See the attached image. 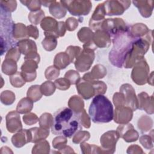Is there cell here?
<instances>
[{"label": "cell", "mask_w": 154, "mask_h": 154, "mask_svg": "<svg viewBox=\"0 0 154 154\" xmlns=\"http://www.w3.org/2000/svg\"><path fill=\"white\" fill-rule=\"evenodd\" d=\"M81 114L71 108L63 107L53 116L51 132L54 135L72 138L82 129Z\"/></svg>", "instance_id": "1"}, {"label": "cell", "mask_w": 154, "mask_h": 154, "mask_svg": "<svg viewBox=\"0 0 154 154\" xmlns=\"http://www.w3.org/2000/svg\"><path fill=\"white\" fill-rule=\"evenodd\" d=\"M88 114L94 123H108L114 118L113 106L106 97L102 94H97L90 105Z\"/></svg>", "instance_id": "2"}, {"label": "cell", "mask_w": 154, "mask_h": 154, "mask_svg": "<svg viewBox=\"0 0 154 154\" xmlns=\"http://www.w3.org/2000/svg\"><path fill=\"white\" fill-rule=\"evenodd\" d=\"M14 23L11 17V13L1 8V54L9 49L16 47L17 43L13 39Z\"/></svg>", "instance_id": "3"}, {"label": "cell", "mask_w": 154, "mask_h": 154, "mask_svg": "<svg viewBox=\"0 0 154 154\" xmlns=\"http://www.w3.org/2000/svg\"><path fill=\"white\" fill-rule=\"evenodd\" d=\"M70 14L75 16L87 15L92 7L90 1H60Z\"/></svg>", "instance_id": "4"}, {"label": "cell", "mask_w": 154, "mask_h": 154, "mask_svg": "<svg viewBox=\"0 0 154 154\" xmlns=\"http://www.w3.org/2000/svg\"><path fill=\"white\" fill-rule=\"evenodd\" d=\"M106 14L121 15L131 4L130 1H106L103 2Z\"/></svg>", "instance_id": "5"}, {"label": "cell", "mask_w": 154, "mask_h": 154, "mask_svg": "<svg viewBox=\"0 0 154 154\" xmlns=\"http://www.w3.org/2000/svg\"><path fill=\"white\" fill-rule=\"evenodd\" d=\"M149 72V66L146 61L143 58L142 61L137 62L132 72V78L137 84H138L139 78H140V85L146 83V79Z\"/></svg>", "instance_id": "6"}, {"label": "cell", "mask_w": 154, "mask_h": 154, "mask_svg": "<svg viewBox=\"0 0 154 154\" xmlns=\"http://www.w3.org/2000/svg\"><path fill=\"white\" fill-rule=\"evenodd\" d=\"M88 49H86L84 48L81 54L79 57H76V60L75 63L76 69L81 72H84L90 69V66L93 63L94 60V55L93 52H91L86 58V56L88 53Z\"/></svg>", "instance_id": "7"}, {"label": "cell", "mask_w": 154, "mask_h": 154, "mask_svg": "<svg viewBox=\"0 0 154 154\" xmlns=\"http://www.w3.org/2000/svg\"><path fill=\"white\" fill-rule=\"evenodd\" d=\"M76 85V88L78 90L79 94H80L85 99H89L94 94H95V90L94 88L93 84H90L88 81L81 79Z\"/></svg>", "instance_id": "8"}, {"label": "cell", "mask_w": 154, "mask_h": 154, "mask_svg": "<svg viewBox=\"0 0 154 154\" xmlns=\"http://www.w3.org/2000/svg\"><path fill=\"white\" fill-rule=\"evenodd\" d=\"M7 128L10 132H15L20 131L22 126L20 120V116L14 111L9 112L7 117Z\"/></svg>", "instance_id": "9"}, {"label": "cell", "mask_w": 154, "mask_h": 154, "mask_svg": "<svg viewBox=\"0 0 154 154\" xmlns=\"http://www.w3.org/2000/svg\"><path fill=\"white\" fill-rule=\"evenodd\" d=\"M133 4L136 6L141 14L144 17L151 16L153 8V1H134Z\"/></svg>", "instance_id": "10"}, {"label": "cell", "mask_w": 154, "mask_h": 154, "mask_svg": "<svg viewBox=\"0 0 154 154\" xmlns=\"http://www.w3.org/2000/svg\"><path fill=\"white\" fill-rule=\"evenodd\" d=\"M50 13L54 17L60 19L65 16L66 14V8L61 2V1H53L49 7Z\"/></svg>", "instance_id": "11"}, {"label": "cell", "mask_w": 154, "mask_h": 154, "mask_svg": "<svg viewBox=\"0 0 154 154\" xmlns=\"http://www.w3.org/2000/svg\"><path fill=\"white\" fill-rule=\"evenodd\" d=\"M17 46L19 47V49L20 52L26 55L33 52H37L35 43L31 40L25 39L23 40H20L17 43Z\"/></svg>", "instance_id": "12"}, {"label": "cell", "mask_w": 154, "mask_h": 154, "mask_svg": "<svg viewBox=\"0 0 154 154\" xmlns=\"http://www.w3.org/2000/svg\"><path fill=\"white\" fill-rule=\"evenodd\" d=\"M58 22L57 20L51 17H46L43 19L41 22V27L43 29L45 30L46 32H49L54 33L57 37V30L58 28Z\"/></svg>", "instance_id": "13"}, {"label": "cell", "mask_w": 154, "mask_h": 154, "mask_svg": "<svg viewBox=\"0 0 154 154\" xmlns=\"http://www.w3.org/2000/svg\"><path fill=\"white\" fill-rule=\"evenodd\" d=\"M70 63L69 56L66 52H60L57 54L54 59V65L60 69H65Z\"/></svg>", "instance_id": "14"}, {"label": "cell", "mask_w": 154, "mask_h": 154, "mask_svg": "<svg viewBox=\"0 0 154 154\" xmlns=\"http://www.w3.org/2000/svg\"><path fill=\"white\" fill-rule=\"evenodd\" d=\"M32 108V102L30 99L25 97L22 99L18 103L16 111L21 114L29 112Z\"/></svg>", "instance_id": "15"}, {"label": "cell", "mask_w": 154, "mask_h": 154, "mask_svg": "<svg viewBox=\"0 0 154 154\" xmlns=\"http://www.w3.org/2000/svg\"><path fill=\"white\" fill-rule=\"evenodd\" d=\"M2 72L5 73L6 75H11L17 70V65L15 61H13L11 59H8L6 58L5 60H4L2 66Z\"/></svg>", "instance_id": "16"}, {"label": "cell", "mask_w": 154, "mask_h": 154, "mask_svg": "<svg viewBox=\"0 0 154 154\" xmlns=\"http://www.w3.org/2000/svg\"><path fill=\"white\" fill-rule=\"evenodd\" d=\"M46 38L42 41V45L45 49L48 51L54 50L57 46V40L56 37L52 35L46 34Z\"/></svg>", "instance_id": "17"}, {"label": "cell", "mask_w": 154, "mask_h": 154, "mask_svg": "<svg viewBox=\"0 0 154 154\" xmlns=\"http://www.w3.org/2000/svg\"><path fill=\"white\" fill-rule=\"evenodd\" d=\"M42 96V93L40 90V86L35 85H32L28 90L27 96L32 99L33 102H37Z\"/></svg>", "instance_id": "18"}, {"label": "cell", "mask_w": 154, "mask_h": 154, "mask_svg": "<svg viewBox=\"0 0 154 154\" xmlns=\"http://www.w3.org/2000/svg\"><path fill=\"white\" fill-rule=\"evenodd\" d=\"M106 14L104 7V4L101 3L98 4L97 7L96 8L92 17H91V20L92 21H102L104 19V16Z\"/></svg>", "instance_id": "19"}, {"label": "cell", "mask_w": 154, "mask_h": 154, "mask_svg": "<svg viewBox=\"0 0 154 154\" xmlns=\"http://www.w3.org/2000/svg\"><path fill=\"white\" fill-rule=\"evenodd\" d=\"M45 17V13L42 10H39L35 11H31L29 13L28 19L31 23L34 25H37Z\"/></svg>", "instance_id": "20"}, {"label": "cell", "mask_w": 154, "mask_h": 154, "mask_svg": "<svg viewBox=\"0 0 154 154\" xmlns=\"http://www.w3.org/2000/svg\"><path fill=\"white\" fill-rule=\"evenodd\" d=\"M53 117L51 114L45 113L41 116L40 117L39 122L40 127L43 129L49 130V127H51L52 123Z\"/></svg>", "instance_id": "21"}, {"label": "cell", "mask_w": 154, "mask_h": 154, "mask_svg": "<svg viewBox=\"0 0 154 154\" xmlns=\"http://www.w3.org/2000/svg\"><path fill=\"white\" fill-rule=\"evenodd\" d=\"M55 86L54 83L51 81H46L40 86V90L42 94L45 96L51 95L54 93Z\"/></svg>", "instance_id": "22"}, {"label": "cell", "mask_w": 154, "mask_h": 154, "mask_svg": "<svg viewBox=\"0 0 154 154\" xmlns=\"http://www.w3.org/2000/svg\"><path fill=\"white\" fill-rule=\"evenodd\" d=\"M10 81L11 84L15 87H21L25 83V81L22 76L21 73L19 72L10 76Z\"/></svg>", "instance_id": "23"}, {"label": "cell", "mask_w": 154, "mask_h": 154, "mask_svg": "<svg viewBox=\"0 0 154 154\" xmlns=\"http://www.w3.org/2000/svg\"><path fill=\"white\" fill-rule=\"evenodd\" d=\"M17 3L16 1H1V8L8 12H12L16 8Z\"/></svg>", "instance_id": "24"}, {"label": "cell", "mask_w": 154, "mask_h": 154, "mask_svg": "<svg viewBox=\"0 0 154 154\" xmlns=\"http://www.w3.org/2000/svg\"><path fill=\"white\" fill-rule=\"evenodd\" d=\"M20 2L26 6L32 11L40 10L42 5L40 1H20Z\"/></svg>", "instance_id": "25"}, {"label": "cell", "mask_w": 154, "mask_h": 154, "mask_svg": "<svg viewBox=\"0 0 154 154\" xmlns=\"http://www.w3.org/2000/svg\"><path fill=\"white\" fill-rule=\"evenodd\" d=\"M60 74L59 70L57 67L55 66L49 67L45 71V76L48 79H54L57 76H58Z\"/></svg>", "instance_id": "26"}, {"label": "cell", "mask_w": 154, "mask_h": 154, "mask_svg": "<svg viewBox=\"0 0 154 154\" xmlns=\"http://www.w3.org/2000/svg\"><path fill=\"white\" fill-rule=\"evenodd\" d=\"M64 77L69 81L70 84H75L79 81V75L77 72L70 70L66 72Z\"/></svg>", "instance_id": "27"}, {"label": "cell", "mask_w": 154, "mask_h": 154, "mask_svg": "<svg viewBox=\"0 0 154 154\" xmlns=\"http://www.w3.org/2000/svg\"><path fill=\"white\" fill-rule=\"evenodd\" d=\"M70 82L66 78H60L57 79L55 81V87H57L58 89L62 90H65L68 89L70 87Z\"/></svg>", "instance_id": "28"}, {"label": "cell", "mask_w": 154, "mask_h": 154, "mask_svg": "<svg viewBox=\"0 0 154 154\" xmlns=\"http://www.w3.org/2000/svg\"><path fill=\"white\" fill-rule=\"evenodd\" d=\"M23 120L24 123L28 125L35 124L38 121L37 116L34 113H29L28 114L23 116Z\"/></svg>", "instance_id": "29"}, {"label": "cell", "mask_w": 154, "mask_h": 154, "mask_svg": "<svg viewBox=\"0 0 154 154\" xmlns=\"http://www.w3.org/2000/svg\"><path fill=\"white\" fill-rule=\"evenodd\" d=\"M66 25L68 30L73 31L78 26V23L76 19L73 17H69L66 20Z\"/></svg>", "instance_id": "30"}, {"label": "cell", "mask_w": 154, "mask_h": 154, "mask_svg": "<svg viewBox=\"0 0 154 154\" xmlns=\"http://www.w3.org/2000/svg\"><path fill=\"white\" fill-rule=\"evenodd\" d=\"M27 31H28V35L29 37H32L35 39H37V38L38 36V31L37 28V27L33 26V25H29L27 26Z\"/></svg>", "instance_id": "31"}, {"label": "cell", "mask_w": 154, "mask_h": 154, "mask_svg": "<svg viewBox=\"0 0 154 154\" xmlns=\"http://www.w3.org/2000/svg\"><path fill=\"white\" fill-rule=\"evenodd\" d=\"M66 32L65 23L64 22H58V28L57 30V35L58 37L63 36Z\"/></svg>", "instance_id": "32"}, {"label": "cell", "mask_w": 154, "mask_h": 154, "mask_svg": "<svg viewBox=\"0 0 154 154\" xmlns=\"http://www.w3.org/2000/svg\"><path fill=\"white\" fill-rule=\"evenodd\" d=\"M53 1H40L42 5L45 7H49Z\"/></svg>", "instance_id": "33"}]
</instances>
